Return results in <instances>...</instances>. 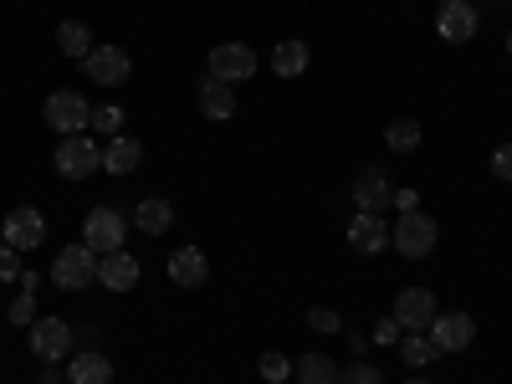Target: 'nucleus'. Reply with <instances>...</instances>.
<instances>
[{
    "label": "nucleus",
    "instance_id": "obj_1",
    "mask_svg": "<svg viewBox=\"0 0 512 384\" xmlns=\"http://www.w3.org/2000/svg\"><path fill=\"white\" fill-rule=\"evenodd\" d=\"M52 282L62 292H82V287H93L98 282V251L88 241H72L57 251V262H52Z\"/></svg>",
    "mask_w": 512,
    "mask_h": 384
},
{
    "label": "nucleus",
    "instance_id": "obj_2",
    "mask_svg": "<svg viewBox=\"0 0 512 384\" xmlns=\"http://www.w3.org/2000/svg\"><path fill=\"white\" fill-rule=\"evenodd\" d=\"M436 236H441V226L425 216V210H410V216H400V221L390 226V246H395L400 256H410V262L431 256V251H436Z\"/></svg>",
    "mask_w": 512,
    "mask_h": 384
},
{
    "label": "nucleus",
    "instance_id": "obj_3",
    "mask_svg": "<svg viewBox=\"0 0 512 384\" xmlns=\"http://www.w3.org/2000/svg\"><path fill=\"white\" fill-rule=\"evenodd\" d=\"M123 236H128V216L118 205H93L88 216H82V241H88L98 256L123 251Z\"/></svg>",
    "mask_w": 512,
    "mask_h": 384
},
{
    "label": "nucleus",
    "instance_id": "obj_4",
    "mask_svg": "<svg viewBox=\"0 0 512 384\" xmlns=\"http://www.w3.org/2000/svg\"><path fill=\"white\" fill-rule=\"evenodd\" d=\"M52 164H57V175H62V180H88L93 169H103V149H98L93 134H72V139L57 144Z\"/></svg>",
    "mask_w": 512,
    "mask_h": 384
},
{
    "label": "nucleus",
    "instance_id": "obj_5",
    "mask_svg": "<svg viewBox=\"0 0 512 384\" xmlns=\"http://www.w3.org/2000/svg\"><path fill=\"white\" fill-rule=\"evenodd\" d=\"M47 123L57 128L62 139H72V134H88V123H93V103L82 98V93H72V88H57L52 98H47Z\"/></svg>",
    "mask_w": 512,
    "mask_h": 384
},
{
    "label": "nucleus",
    "instance_id": "obj_6",
    "mask_svg": "<svg viewBox=\"0 0 512 384\" xmlns=\"http://www.w3.org/2000/svg\"><path fill=\"white\" fill-rule=\"evenodd\" d=\"M31 354L41 359V364H57V359H72V344H77V333L62 323V318H36L31 323Z\"/></svg>",
    "mask_w": 512,
    "mask_h": 384
},
{
    "label": "nucleus",
    "instance_id": "obj_7",
    "mask_svg": "<svg viewBox=\"0 0 512 384\" xmlns=\"http://www.w3.org/2000/svg\"><path fill=\"white\" fill-rule=\"evenodd\" d=\"M425 333H431L436 354H466L477 344V318L472 313H436V323Z\"/></svg>",
    "mask_w": 512,
    "mask_h": 384
},
{
    "label": "nucleus",
    "instance_id": "obj_8",
    "mask_svg": "<svg viewBox=\"0 0 512 384\" xmlns=\"http://www.w3.org/2000/svg\"><path fill=\"white\" fill-rule=\"evenodd\" d=\"M436 313H441V308H436V292H431V287H405V292L395 297V313H390V318H395L405 333H425V328L436 323Z\"/></svg>",
    "mask_w": 512,
    "mask_h": 384
},
{
    "label": "nucleus",
    "instance_id": "obj_9",
    "mask_svg": "<svg viewBox=\"0 0 512 384\" xmlns=\"http://www.w3.org/2000/svg\"><path fill=\"white\" fill-rule=\"evenodd\" d=\"M0 241H6L11 251H36L41 241H47V221H41L36 205H16L6 226H0Z\"/></svg>",
    "mask_w": 512,
    "mask_h": 384
},
{
    "label": "nucleus",
    "instance_id": "obj_10",
    "mask_svg": "<svg viewBox=\"0 0 512 384\" xmlns=\"http://www.w3.org/2000/svg\"><path fill=\"white\" fill-rule=\"evenodd\" d=\"M436 31L441 41H451V47H461V41H472L482 31V16L472 0H441V11H436Z\"/></svg>",
    "mask_w": 512,
    "mask_h": 384
},
{
    "label": "nucleus",
    "instance_id": "obj_11",
    "mask_svg": "<svg viewBox=\"0 0 512 384\" xmlns=\"http://www.w3.org/2000/svg\"><path fill=\"white\" fill-rule=\"evenodd\" d=\"M210 77H221V82H246V77H256V52L251 47H241V41H221L216 52H210Z\"/></svg>",
    "mask_w": 512,
    "mask_h": 384
},
{
    "label": "nucleus",
    "instance_id": "obj_12",
    "mask_svg": "<svg viewBox=\"0 0 512 384\" xmlns=\"http://www.w3.org/2000/svg\"><path fill=\"white\" fill-rule=\"evenodd\" d=\"M349 195H354L359 210H374V216H384V205L395 200V185H390V175H384L379 164H369V169H359V175H354Z\"/></svg>",
    "mask_w": 512,
    "mask_h": 384
},
{
    "label": "nucleus",
    "instance_id": "obj_13",
    "mask_svg": "<svg viewBox=\"0 0 512 384\" xmlns=\"http://www.w3.org/2000/svg\"><path fill=\"white\" fill-rule=\"evenodd\" d=\"M82 67H88V77L103 82V88H123L128 72H134V62H128L123 47H93L88 57H82Z\"/></svg>",
    "mask_w": 512,
    "mask_h": 384
},
{
    "label": "nucleus",
    "instance_id": "obj_14",
    "mask_svg": "<svg viewBox=\"0 0 512 384\" xmlns=\"http://www.w3.org/2000/svg\"><path fill=\"white\" fill-rule=\"evenodd\" d=\"M349 246L364 251V256H379L384 246H390V226H384V216H374V210H354V221H349Z\"/></svg>",
    "mask_w": 512,
    "mask_h": 384
},
{
    "label": "nucleus",
    "instance_id": "obj_15",
    "mask_svg": "<svg viewBox=\"0 0 512 384\" xmlns=\"http://www.w3.org/2000/svg\"><path fill=\"white\" fill-rule=\"evenodd\" d=\"M98 282L108 292H134L139 287V262L128 251H108V256H98Z\"/></svg>",
    "mask_w": 512,
    "mask_h": 384
},
{
    "label": "nucleus",
    "instance_id": "obj_16",
    "mask_svg": "<svg viewBox=\"0 0 512 384\" xmlns=\"http://www.w3.org/2000/svg\"><path fill=\"white\" fill-rule=\"evenodd\" d=\"M67 384H113V359L98 349H82L67 359Z\"/></svg>",
    "mask_w": 512,
    "mask_h": 384
},
{
    "label": "nucleus",
    "instance_id": "obj_17",
    "mask_svg": "<svg viewBox=\"0 0 512 384\" xmlns=\"http://www.w3.org/2000/svg\"><path fill=\"white\" fill-rule=\"evenodd\" d=\"M205 277H210V262H205L200 246H180L175 256H169V282L175 287H200Z\"/></svg>",
    "mask_w": 512,
    "mask_h": 384
},
{
    "label": "nucleus",
    "instance_id": "obj_18",
    "mask_svg": "<svg viewBox=\"0 0 512 384\" xmlns=\"http://www.w3.org/2000/svg\"><path fill=\"white\" fill-rule=\"evenodd\" d=\"M200 113H205V118H216V123L236 118V93H231V82L205 77V82H200Z\"/></svg>",
    "mask_w": 512,
    "mask_h": 384
},
{
    "label": "nucleus",
    "instance_id": "obj_19",
    "mask_svg": "<svg viewBox=\"0 0 512 384\" xmlns=\"http://www.w3.org/2000/svg\"><path fill=\"white\" fill-rule=\"evenodd\" d=\"M134 226H139L144 236H164L169 226H175V205H169L164 195L139 200V205H134Z\"/></svg>",
    "mask_w": 512,
    "mask_h": 384
},
{
    "label": "nucleus",
    "instance_id": "obj_20",
    "mask_svg": "<svg viewBox=\"0 0 512 384\" xmlns=\"http://www.w3.org/2000/svg\"><path fill=\"white\" fill-rule=\"evenodd\" d=\"M144 164V144L139 139H108V149H103V169L108 175H134V169Z\"/></svg>",
    "mask_w": 512,
    "mask_h": 384
},
{
    "label": "nucleus",
    "instance_id": "obj_21",
    "mask_svg": "<svg viewBox=\"0 0 512 384\" xmlns=\"http://www.w3.org/2000/svg\"><path fill=\"white\" fill-rule=\"evenodd\" d=\"M308 62H313L308 41H277V52H272V72L277 77H303Z\"/></svg>",
    "mask_w": 512,
    "mask_h": 384
},
{
    "label": "nucleus",
    "instance_id": "obj_22",
    "mask_svg": "<svg viewBox=\"0 0 512 384\" xmlns=\"http://www.w3.org/2000/svg\"><path fill=\"white\" fill-rule=\"evenodd\" d=\"M292 374H297V384H333L338 379V364L328 354H303V359L292 364Z\"/></svg>",
    "mask_w": 512,
    "mask_h": 384
},
{
    "label": "nucleus",
    "instance_id": "obj_23",
    "mask_svg": "<svg viewBox=\"0 0 512 384\" xmlns=\"http://www.w3.org/2000/svg\"><path fill=\"white\" fill-rule=\"evenodd\" d=\"M57 47H62V57H88L93 52V31L82 21H62L57 26Z\"/></svg>",
    "mask_w": 512,
    "mask_h": 384
},
{
    "label": "nucleus",
    "instance_id": "obj_24",
    "mask_svg": "<svg viewBox=\"0 0 512 384\" xmlns=\"http://www.w3.org/2000/svg\"><path fill=\"white\" fill-rule=\"evenodd\" d=\"M400 359H405L410 369H425V364H436L441 354H436V344H431V333H405V338H400Z\"/></svg>",
    "mask_w": 512,
    "mask_h": 384
},
{
    "label": "nucleus",
    "instance_id": "obj_25",
    "mask_svg": "<svg viewBox=\"0 0 512 384\" xmlns=\"http://www.w3.org/2000/svg\"><path fill=\"white\" fill-rule=\"evenodd\" d=\"M384 144H390L395 154H410V149H420V123H415V118H395L390 128H384Z\"/></svg>",
    "mask_w": 512,
    "mask_h": 384
},
{
    "label": "nucleus",
    "instance_id": "obj_26",
    "mask_svg": "<svg viewBox=\"0 0 512 384\" xmlns=\"http://www.w3.org/2000/svg\"><path fill=\"white\" fill-rule=\"evenodd\" d=\"M333 384H384V374H379L369 359H354V364L338 369V379H333Z\"/></svg>",
    "mask_w": 512,
    "mask_h": 384
},
{
    "label": "nucleus",
    "instance_id": "obj_27",
    "mask_svg": "<svg viewBox=\"0 0 512 384\" xmlns=\"http://www.w3.org/2000/svg\"><path fill=\"white\" fill-rule=\"evenodd\" d=\"M93 134H108V139H118L123 134V108L118 103H108V108H93Z\"/></svg>",
    "mask_w": 512,
    "mask_h": 384
},
{
    "label": "nucleus",
    "instance_id": "obj_28",
    "mask_svg": "<svg viewBox=\"0 0 512 384\" xmlns=\"http://www.w3.org/2000/svg\"><path fill=\"white\" fill-rule=\"evenodd\" d=\"M287 374H292V359L287 354H262V379L267 384H282Z\"/></svg>",
    "mask_w": 512,
    "mask_h": 384
},
{
    "label": "nucleus",
    "instance_id": "obj_29",
    "mask_svg": "<svg viewBox=\"0 0 512 384\" xmlns=\"http://www.w3.org/2000/svg\"><path fill=\"white\" fill-rule=\"evenodd\" d=\"M11 323H21V328H31V323H36V292H26V287H21V297L11 303Z\"/></svg>",
    "mask_w": 512,
    "mask_h": 384
},
{
    "label": "nucleus",
    "instance_id": "obj_30",
    "mask_svg": "<svg viewBox=\"0 0 512 384\" xmlns=\"http://www.w3.org/2000/svg\"><path fill=\"white\" fill-rule=\"evenodd\" d=\"M0 282H21V251L0 241Z\"/></svg>",
    "mask_w": 512,
    "mask_h": 384
},
{
    "label": "nucleus",
    "instance_id": "obj_31",
    "mask_svg": "<svg viewBox=\"0 0 512 384\" xmlns=\"http://www.w3.org/2000/svg\"><path fill=\"white\" fill-rule=\"evenodd\" d=\"M308 328H318V333H338V328H344V318H338L333 308H308Z\"/></svg>",
    "mask_w": 512,
    "mask_h": 384
},
{
    "label": "nucleus",
    "instance_id": "obj_32",
    "mask_svg": "<svg viewBox=\"0 0 512 384\" xmlns=\"http://www.w3.org/2000/svg\"><path fill=\"white\" fill-rule=\"evenodd\" d=\"M369 338H374V344H379V349H384V344H400V338H405V328H400V323H395V318H379V323H374V333H369Z\"/></svg>",
    "mask_w": 512,
    "mask_h": 384
},
{
    "label": "nucleus",
    "instance_id": "obj_33",
    "mask_svg": "<svg viewBox=\"0 0 512 384\" xmlns=\"http://www.w3.org/2000/svg\"><path fill=\"white\" fill-rule=\"evenodd\" d=\"M492 175L497 180H512V144H497L492 149Z\"/></svg>",
    "mask_w": 512,
    "mask_h": 384
},
{
    "label": "nucleus",
    "instance_id": "obj_34",
    "mask_svg": "<svg viewBox=\"0 0 512 384\" xmlns=\"http://www.w3.org/2000/svg\"><path fill=\"white\" fill-rule=\"evenodd\" d=\"M395 205H400V216H410V210H420L415 190H395Z\"/></svg>",
    "mask_w": 512,
    "mask_h": 384
},
{
    "label": "nucleus",
    "instance_id": "obj_35",
    "mask_svg": "<svg viewBox=\"0 0 512 384\" xmlns=\"http://www.w3.org/2000/svg\"><path fill=\"white\" fill-rule=\"evenodd\" d=\"M41 384H62V374H57V364H47V374H41Z\"/></svg>",
    "mask_w": 512,
    "mask_h": 384
},
{
    "label": "nucleus",
    "instance_id": "obj_36",
    "mask_svg": "<svg viewBox=\"0 0 512 384\" xmlns=\"http://www.w3.org/2000/svg\"><path fill=\"white\" fill-rule=\"evenodd\" d=\"M507 57H512V31H507Z\"/></svg>",
    "mask_w": 512,
    "mask_h": 384
},
{
    "label": "nucleus",
    "instance_id": "obj_37",
    "mask_svg": "<svg viewBox=\"0 0 512 384\" xmlns=\"http://www.w3.org/2000/svg\"><path fill=\"white\" fill-rule=\"evenodd\" d=\"M410 384H431V379H410Z\"/></svg>",
    "mask_w": 512,
    "mask_h": 384
},
{
    "label": "nucleus",
    "instance_id": "obj_38",
    "mask_svg": "<svg viewBox=\"0 0 512 384\" xmlns=\"http://www.w3.org/2000/svg\"><path fill=\"white\" fill-rule=\"evenodd\" d=\"M507 6H512V0H507Z\"/></svg>",
    "mask_w": 512,
    "mask_h": 384
}]
</instances>
